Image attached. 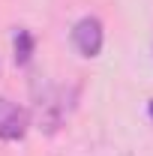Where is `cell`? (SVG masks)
I'll return each mask as SVG.
<instances>
[{
  "label": "cell",
  "instance_id": "3",
  "mask_svg": "<svg viewBox=\"0 0 153 156\" xmlns=\"http://www.w3.org/2000/svg\"><path fill=\"white\" fill-rule=\"evenodd\" d=\"M30 126V117L9 99H0V138L3 141H21Z\"/></svg>",
  "mask_w": 153,
  "mask_h": 156
},
{
  "label": "cell",
  "instance_id": "4",
  "mask_svg": "<svg viewBox=\"0 0 153 156\" xmlns=\"http://www.w3.org/2000/svg\"><path fill=\"white\" fill-rule=\"evenodd\" d=\"M12 45H15V63H21V66L30 63V57H33V33L21 27L15 33V39H12Z\"/></svg>",
  "mask_w": 153,
  "mask_h": 156
},
{
  "label": "cell",
  "instance_id": "2",
  "mask_svg": "<svg viewBox=\"0 0 153 156\" xmlns=\"http://www.w3.org/2000/svg\"><path fill=\"white\" fill-rule=\"evenodd\" d=\"M72 42H75V48L81 51V57H96V54L102 51V42H105L102 21L93 18V15L81 18L75 27H72Z\"/></svg>",
  "mask_w": 153,
  "mask_h": 156
},
{
  "label": "cell",
  "instance_id": "1",
  "mask_svg": "<svg viewBox=\"0 0 153 156\" xmlns=\"http://www.w3.org/2000/svg\"><path fill=\"white\" fill-rule=\"evenodd\" d=\"M69 114V99H66V90L63 87H48L36 102V123L42 132H57L63 126V120Z\"/></svg>",
  "mask_w": 153,
  "mask_h": 156
},
{
  "label": "cell",
  "instance_id": "5",
  "mask_svg": "<svg viewBox=\"0 0 153 156\" xmlns=\"http://www.w3.org/2000/svg\"><path fill=\"white\" fill-rule=\"evenodd\" d=\"M147 108H150V117H153V99H150V102H147Z\"/></svg>",
  "mask_w": 153,
  "mask_h": 156
}]
</instances>
